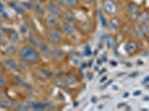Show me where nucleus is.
<instances>
[{"label": "nucleus", "mask_w": 149, "mask_h": 111, "mask_svg": "<svg viewBox=\"0 0 149 111\" xmlns=\"http://www.w3.org/2000/svg\"><path fill=\"white\" fill-rule=\"evenodd\" d=\"M19 58L24 61L28 62L30 65H35V63H39L41 61V56L40 52L38 51L37 48L32 47L30 44H25L22 46L18 51Z\"/></svg>", "instance_id": "1"}, {"label": "nucleus", "mask_w": 149, "mask_h": 111, "mask_svg": "<svg viewBox=\"0 0 149 111\" xmlns=\"http://www.w3.org/2000/svg\"><path fill=\"white\" fill-rule=\"evenodd\" d=\"M47 37L51 43H60L62 40V31L58 27H52L47 29Z\"/></svg>", "instance_id": "2"}, {"label": "nucleus", "mask_w": 149, "mask_h": 111, "mask_svg": "<svg viewBox=\"0 0 149 111\" xmlns=\"http://www.w3.org/2000/svg\"><path fill=\"white\" fill-rule=\"evenodd\" d=\"M60 29H61L62 33H66L68 36H72L77 31V26L74 25V22H72V21L65 20V21L60 22Z\"/></svg>", "instance_id": "3"}, {"label": "nucleus", "mask_w": 149, "mask_h": 111, "mask_svg": "<svg viewBox=\"0 0 149 111\" xmlns=\"http://www.w3.org/2000/svg\"><path fill=\"white\" fill-rule=\"evenodd\" d=\"M46 10L48 11V13H51V15H54V16H57V17H62V15H63V8L59 6V5H57L55 1H50L47 3V6H46Z\"/></svg>", "instance_id": "4"}, {"label": "nucleus", "mask_w": 149, "mask_h": 111, "mask_svg": "<svg viewBox=\"0 0 149 111\" xmlns=\"http://www.w3.org/2000/svg\"><path fill=\"white\" fill-rule=\"evenodd\" d=\"M44 24L46 25V27L52 28V27H58V26L60 25V20H59V17L54 16L51 13H48V15L45 16Z\"/></svg>", "instance_id": "5"}, {"label": "nucleus", "mask_w": 149, "mask_h": 111, "mask_svg": "<svg viewBox=\"0 0 149 111\" xmlns=\"http://www.w3.org/2000/svg\"><path fill=\"white\" fill-rule=\"evenodd\" d=\"M3 67L6 69H8V70H10V71H16V70H18V62L16 61L13 58H11V57H8V58H6L5 60H3Z\"/></svg>", "instance_id": "6"}, {"label": "nucleus", "mask_w": 149, "mask_h": 111, "mask_svg": "<svg viewBox=\"0 0 149 111\" xmlns=\"http://www.w3.org/2000/svg\"><path fill=\"white\" fill-rule=\"evenodd\" d=\"M104 9L108 15H113L117 11V7H116V2H113L111 0H105L104 2Z\"/></svg>", "instance_id": "7"}, {"label": "nucleus", "mask_w": 149, "mask_h": 111, "mask_svg": "<svg viewBox=\"0 0 149 111\" xmlns=\"http://www.w3.org/2000/svg\"><path fill=\"white\" fill-rule=\"evenodd\" d=\"M32 9H33V11L39 15V16H41V15H44L45 11H46V7L42 5V2H40V1H36L33 5H32Z\"/></svg>", "instance_id": "8"}, {"label": "nucleus", "mask_w": 149, "mask_h": 111, "mask_svg": "<svg viewBox=\"0 0 149 111\" xmlns=\"http://www.w3.org/2000/svg\"><path fill=\"white\" fill-rule=\"evenodd\" d=\"M37 49L39 52H41V53H44V55H46V56H49V57H50V55H51V51H52V50L50 49L49 46H48V43H46V42L39 43Z\"/></svg>", "instance_id": "9"}, {"label": "nucleus", "mask_w": 149, "mask_h": 111, "mask_svg": "<svg viewBox=\"0 0 149 111\" xmlns=\"http://www.w3.org/2000/svg\"><path fill=\"white\" fill-rule=\"evenodd\" d=\"M13 105H15V102H13L10 98L6 97V96H5V97L2 98V100L0 101V107H1V108H5V109L13 108Z\"/></svg>", "instance_id": "10"}, {"label": "nucleus", "mask_w": 149, "mask_h": 111, "mask_svg": "<svg viewBox=\"0 0 149 111\" xmlns=\"http://www.w3.org/2000/svg\"><path fill=\"white\" fill-rule=\"evenodd\" d=\"M62 17H63L65 20H68V21H72V22L76 21V13L72 11V9H66V10H63Z\"/></svg>", "instance_id": "11"}, {"label": "nucleus", "mask_w": 149, "mask_h": 111, "mask_svg": "<svg viewBox=\"0 0 149 111\" xmlns=\"http://www.w3.org/2000/svg\"><path fill=\"white\" fill-rule=\"evenodd\" d=\"M7 37L9 39V41L13 43H16L19 41V39H20V35H19L17 31L15 30H9V32L7 33Z\"/></svg>", "instance_id": "12"}, {"label": "nucleus", "mask_w": 149, "mask_h": 111, "mask_svg": "<svg viewBox=\"0 0 149 111\" xmlns=\"http://www.w3.org/2000/svg\"><path fill=\"white\" fill-rule=\"evenodd\" d=\"M132 33L137 39H143L145 38V32H143V28L140 26H135L132 28Z\"/></svg>", "instance_id": "13"}, {"label": "nucleus", "mask_w": 149, "mask_h": 111, "mask_svg": "<svg viewBox=\"0 0 149 111\" xmlns=\"http://www.w3.org/2000/svg\"><path fill=\"white\" fill-rule=\"evenodd\" d=\"M125 49L127 51V53H134L137 51V43L135 41H129V42H127Z\"/></svg>", "instance_id": "14"}, {"label": "nucleus", "mask_w": 149, "mask_h": 111, "mask_svg": "<svg viewBox=\"0 0 149 111\" xmlns=\"http://www.w3.org/2000/svg\"><path fill=\"white\" fill-rule=\"evenodd\" d=\"M63 56H65V53H63V51L60 49H55L51 51V55H50V57L52 58V59H56V60H60V59H62L63 58Z\"/></svg>", "instance_id": "15"}, {"label": "nucleus", "mask_w": 149, "mask_h": 111, "mask_svg": "<svg viewBox=\"0 0 149 111\" xmlns=\"http://www.w3.org/2000/svg\"><path fill=\"white\" fill-rule=\"evenodd\" d=\"M109 25H110V28L112 30H117L120 26V21H119L118 18H111L110 21H109Z\"/></svg>", "instance_id": "16"}, {"label": "nucleus", "mask_w": 149, "mask_h": 111, "mask_svg": "<svg viewBox=\"0 0 149 111\" xmlns=\"http://www.w3.org/2000/svg\"><path fill=\"white\" fill-rule=\"evenodd\" d=\"M67 3H68L69 9H74V8H78L80 2L79 0H67Z\"/></svg>", "instance_id": "17"}, {"label": "nucleus", "mask_w": 149, "mask_h": 111, "mask_svg": "<svg viewBox=\"0 0 149 111\" xmlns=\"http://www.w3.org/2000/svg\"><path fill=\"white\" fill-rule=\"evenodd\" d=\"M137 11H138V6H137L136 3H130L128 6V12L130 13L131 16H135Z\"/></svg>", "instance_id": "18"}, {"label": "nucleus", "mask_w": 149, "mask_h": 111, "mask_svg": "<svg viewBox=\"0 0 149 111\" xmlns=\"http://www.w3.org/2000/svg\"><path fill=\"white\" fill-rule=\"evenodd\" d=\"M39 43H40V41L38 40L37 38L33 37V36H29V44H30V46L35 47V48H38Z\"/></svg>", "instance_id": "19"}, {"label": "nucleus", "mask_w": 149, "mask_h": 111, "mask_svg": "<svg viewBox=\"0 0 149 111\" xmlns=\"http://www.w3.org/2000/svg\"><path fill=\"white\" fill-rule=\"evenodd\" d=\"M76 82H77V79H76V77L72 76V74H69L68 77H66V83L68 86H71V85H74Z\"/></svg>", "instance_id": "20"}, {"label": "nucleus", "mask_w": 149, "mask_h": 111, "mask_svg": "<svg viewBox=\"0 0 149 111\" xmlns=\"http://www.w3.org/2000/svg\"><path fill=\"white\" fill-rule=\"evenodd\" d=\"M10 6H11V8H13L16 11H18L19 13L24 12V8H22V7H20L19 5H17L16 2H10Z\"/></svg>", "instance_id": "21"}, {"label": "nucleus", "mask_w": 149, "mask_h": 111, "mask_svg": "<svg viewBox=\"0 0 149 111\" xmlns=\"http://www.w3.org/2000/svg\"><path fill=\"white\" fill-rule=\"evenodd\" d=\"M57 5L61 7V8H65V9H69L68 8V3H67V0H55Z\"/></svg>", "instance_id": "22"}, {"label": "nucleus", "mask_w": 149, "mask_h": 111, "mask_svg": "<svg viewBox=\"0 0 149 111\" xmlns=\"http://www.w3.org/2000/svg\"><path fill=\"white\" fill-rule=\"evenodd\" d=\"M7 85H8L7 79L2 76V74H0V89L3 88V87H7Z\"/></svg>", "instance_id": "23"}, {"label": "nucleus", "mask_w": 149, "mask_h": 111, "mask_svg": "<svg viewBox=\"0 0 149 111\" xmlns=\"http://www.w3.org/2000/svg\"><path fill=\"white\" fill-rule=\"evenodd\" d=\"M140 20H141V22H149V13L147 11L141 13L140 15Z\"/></svg>", "instance_id": "24"}, {"label": "nucleus", "mask_w": 149, "mask_h": 111, "mask_svg": "<svg viewBox=\"0 0 149 111\" xmlns=\"http://www.w3.org/2000/svg\"><path fill=\"white\" fill-rule=\"evenodd\" d=\"M20 32H21L22 35H28V32H29V28H28L26 25H21L20 26Z\"/></svg>", "instance_id": "25"}, {"label": "nucleus", "mask_w": 149, "mask_h": 111, "mask_svg": "<svg viewBox=\"0 0 149 111\" xmlns=\"http://www.w3.org/2000/svg\"><path fill=\"white\" fill-rule=\"evenodd\" d=\"M99 18H100V20H101V21H102V26H104V27H106V19H105V16H104V15H102V13H101V11H99Z\"/></svg>", "instance_id": "26"}, {"label": "nucleus", "mask_w": 149, "mask_h": 111, "mask_svg": "<svg viewBox=\"0 0 149 111\" xmlns=\"http://www.w3.org/2000/svg\"><path fill=\"white\" fill-rule=\"evenodd\" d=\"M107 46H108V48H112L113 47V40H112L111 38H109L107 40Z\"/></svg>", "instance_id": "27"}, {"label": "nucleus", "mask_w": 149, "mask_h": 111, "mask_svg": "<svg viewBox=\"0 0 149 111\" xmlns=\"http://www.w3.org/2000/svg\"><path fill=\"white\" fill-rule=\"evenodd\" d=\"M80 3H84V5H90L93 2V0H79Z\"/></svg>", "instance_id": "28"}, {"label": "nucleus", "mask_w": 149, "mask_h": 111, "mask_svg": "<svg viewBox=\"0 0 149 111\" xmlns=\"http://www.w3.org/2000/svg\"><path fill=\"white\" fill-rule=\"evenodd\" d=\"M2 43H5V37H3L2 33H0V46H1Z\"/></svg>", "instance_id": "29"}, {"label": "nucleus", "mask_w": 149, "mask_h": 111, "mask_svg": "<svg viewBox=\"0 0 149 111\" xmlns=\"http://www.w3.org/2000/svg\"><path fill=\"white\" fill-rule=\"evenodd\" d=\"M140 94H141V91H140V90H138V91H135V92H134V96H140Z\"/></svg>", "instance_id": "30"}, {"label": "nucleus", "mask_w": 149, "mask_h": 111, "mask_svg": "<svg viewBox=\"0 0 149 111\" xmlns=\"http://www.w3.org/2000/svg\"><path fill=\"white\" fill-rule=\"evenodd\" d=\"M3 97H5V93H3V91H1V90H0V101L2 100Z\"/></svg>", "instance_id": "31"}, {"label": "nucleus", "mask_w": 149, "mask_h": 111, "mask_svg": "<svg viewBox=\"0 0 149 111\" xmlns=\"http://www.w3.org/2000/svg\"><path fill=\"white\" fill-rule=\"evenodd\" d=\"M136 76H138V72H134V74H130L129 76H128V77H129V78H132V77H136Z\"/></svg>", "instance_id": "32"}, {"label": "nucleus", "mask_w": 149, "mask_h": 111, "mask_svg": "<svg viewBox=\"0 0 149 111\" xmlns=\"http://www.w3.org/2000/svg\"><path fill=\"white\" fill-rule=\"evenodd\" d=\"M149 81V76H147V77H146V78H145V79H143V83H146V82H148Z\"/></svg>", "instance_id": "33"}, {"label": "nucleus", "mask_w": 149, "mask_h": 111, "mask_svg": "<svg viewBox=\"0 0 149 111\" xmlns=\"http://www.w3.org/2000/svg\"><path fill=\"white\" fill-rule=\"evenodd\" d=\"M123 97H124V98H128V97H129V92H125Z\"/></svg>", "instance_id": "34"}, {"label": "nucleus", "mask_w": 149, "mask_h": 111, "mask_svg": "<svg viewBox=\"0 0 149 111\" xmlns=\"http://www.w3.org/2000/svg\"><path fill=\"white\" fill-rule=\"evenodd\" d=\"M106 80H107V77H102V79L100 80V83H101V82H105Z\"/></svg>", "instance_id": "35"}, {"label": "nucleus", "mask_w": 149, "mask_h": 111, "mask_svg": "<svg viewBox=\"0 0 149 111\" xmlns=\"http://www.w3.org/2000/svg\"><path fill=\"white\" fill-rule=\"evenodd\" d=\"M1 27H2V20L0 18V29H1Z\"/></svg>", "instance_id": "36"}, {"label": "nucleus", "mask_w": 149, "mask_h": 111, "mask_svg": "<svg viewBox=\"0 0 149 111\" xmlns=\"http://www.w3.org/2000/svg\"><path fill=\"white\" fill-rule=\"evenodd\" d=\"M111 1H113V2H117V1H118V0H111Z\"/></svg>", "instance_id": "37"}]
</instances>
